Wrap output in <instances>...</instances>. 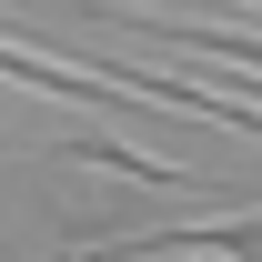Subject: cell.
<instances>
[{
	"label": "cell",
	"instance_id": "cell-1",
	"mask_svg": "<svg viewBox=\"0 0 262 262\" xmlns=\"http://www.w3.org/2000/svg\"><path fill=\"white\" fill-rule=\"evenodd\" d=\"M141 252H222V262H262V212L242 222H162V232H121V242H71L51 262H141Z\"/></svg>",
	"mask_w": 262,
	"mask_h": 262
},
{
	"label": "cell",
	"instance_id": "cell-2",
	"mask_svg": "<svg viewBox=\"0 0 262 262\" xmlns=\"http://www.w3.org/2000/svg\"><path fill=\"white\" fill-rule=\"evenodd\" d=\"M51 162H91V171H121V182H151V192H212V202H232L222 182H192L182 162H151V151H131V141H101V131L51 141Z\"/></svg>",
	"mask_w": 262,
	"mask_h": 262
}]
</instances>
